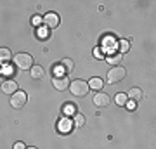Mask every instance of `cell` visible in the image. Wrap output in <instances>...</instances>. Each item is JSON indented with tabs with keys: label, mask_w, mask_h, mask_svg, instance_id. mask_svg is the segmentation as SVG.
Instances as JSON below:
<instances>
[{
	"label": "cell",
	"mask_w": 156,
	"mask_h": 149,
	"mask_svg": "<svg viewBox=\"0 0 156 149\" xmlns=\"http://www.w3.org/2000/svg\"><path fill=\"white\" fill-rule=\"evenodd\" d=\"M69 90H71L73 95H76V97H85V95L89 94V83L83 82V80H73L69 83Z\"/></svg>",
	"instance_id": "cell-1"
},
{
	"label": "cell",
	"mask_w": 156,
	"mask_h": 149,
	"mask_svg": "<svg viewBox=\"0 0 156 149\" xmlns=\"http://www.w3.org/2000/svg\"><path fill=\"white\" fill-rule=\"evenodd\" d=\"M14 62L19 69H31L33 68V57L28 52H21V54L14 55Z\"/></svg>",
	"instance_id": "cell-2"
},
{
	"label": "cell",
	"mask_w": 156,
	"mask_h": 149,
	"mask_svg": "<svg viewBox=\"0 0 156 149\" xmlns=\"http://www.w3.org/2000/svg\"><path fill=\"white\" fill-rule=\"evenodd\" d=\"M28 102V94L26 92H23V90H17L14 94L11 95V106L14 109H21L24 108V104Z\"/></svg>",
	"instance_id": "cell-3"
},
{
	"label": "cell",
	"mask_w": 156,
	"mask_h": 149,
	"mask_svg": "<svg viewBox=\"0 0 156 149\" xmlns=\"http://www.w3.org/2000/svg\"><path fill=\"white\" fill-rule=\"evenodd\" d=\"M125 76H127V69L122 68V66H115V68H111V69L108 71V82H109V83L122 82Z\"/></svg>",
	"instance_id": "cell-4"
},
{
	"label": "cell",
	"mask_w": 156,
	"mask_h": 149,
	"mask_svg": "<svg viewBox=\"0 0 156 149\" xmlns=\"http://www.w3.org/2000/svg\"><path fill=\"white\" fill-rule=\"evenodd\" d=\"M52 85H54L56 90H66V88L69 87V80H68V76H64V75H54Z\"/></svg>",
	"instance_id": "cell-5"
},
{
	"label": "cell",
	"mask_w": 156,
	"mask_h": 149,
	"mask_svg": "<svg viewBox=\"0 0 156 149\" xmlns=\"http://www.w3.org/2000/svg\"><path fill=\"white\" fill-rule=\"evenodd\" d=\"M109 102H111L109 95H108L106 92H102V90H99V92L94 95V104L97 106V108H106Z\"/></svg>",
	"instance_id": "cell-6"
},
{
	"label": "cell",
	"mask_w": 156,
	"mask_h": 149,
	"mask_svg": "<svg viewBox=\"0 0 156 149\" xmlns=\"http://www.w3.org/2000/svg\"><path fill=\"white\" fill-rule=\"evenodd\" d=\"M44 24L49 30H52V28H57L59 26V16H57L56 12H47L44 16Z\"/></svg>",
	"instance_id": "cell-7"
},
{
	"label": "cell",
	"mask_w": 156,
	"mask_h": 149,
	"mask_svg": "<svg viewBox=\"0 0 156 149\" xmlns=\"http://www.w3.org/2000/svg\"><path fill=\"white\" fill-rule=\"evenodd\" d=\"M2 92L12 95L14 92H17V83L14 80H5V82L2 83Z\"/></svg>",
	"instance_id": "cell-8"
},
{
	"label": "cell",
	"mask_w": 156,
	"mask_h": 149,
	"mask_svg": "<svg viewBox=\"0 0 156 149\" xmlns=\"http://www.w3.org/2000/svg\"><path fill=\"white\" fill-rule=\"evenodd\" d=\"M127 99H130L132 102H137V101H140V99H142V90H140V88H137V87L130 88V90L127 92Z\"/></svg>",
	"instance_id": "cell-9"
},
{
	"label": "cell",
	"mask_w": 156,
	"mask_h": 149,
	"mask_svg": "<svg viewBox=\"0 0 156 149\" xmlns=\"http://www.w3.org/2000/svg\"><path fill=\"white\" fill-rule=\"evenodd\" d=\"M30 75H31V78H33V80H42V78H44V75H45V69L42 66H35V64H33V68L30 69Z\"/></svg>",
	"instance_id": "cell-10"
},
{
	"label": "cell",
	"mask_w": 156,
	"mask_h": 149,
	"mask_svg": "<svg viewBox=\"0 0 156 149\" xmlns=\"http://www.w3.org/2000/svg\"><path fill=\"white\" fill-rule=\"evenodd\" d=\"M11 57H12V52L9 49H5V47H2V49H0V64L9 62V61H11Z\"/></svg>",
	"instance_id": "cell-11"
},
{
	"label": "cell",
	"mask_w": 156,
	"mask_h": 149,
	"mask_svg": "<svg viewBox=\"0 0 156 149\" xmlns=\"http://www.w3.org/2000/svg\"><path fill=\"white\" fill-rule=\"evenodd\" d=\"M71 128H73V120L62 118L61 122H59V130H61V132H69Z\"/></svg>",
	"instance_id": "cell-12"
},
{
	"label": "cell",
	"mask_w": 156,
	"mask_h": 149,
	"mask_svg": "<svg viewBox=\"0 0 156 149\" xmlns=\"http://www.w3.org/2000/svg\"><path fill=\"white\" fill-rule=\"evenodd\" d=\"M102 85H104V83H102V80H101L99 76L90 78V82H89V88H94L95 92H97V90H101V88H102Z\"/></svg>",
	"instance_id": "cell-13"
},
{
	"label": "cell",
	"mask_w": 156,
	"mask_h": 149,
	"mask_svg": "<svg viewBox=\"0 0 156 149\" xmlns=\"http://www.w3.org/2000/svg\"><path fill=\"white\" fill-rule=\"evenodd\" d=\"M75 69V62L73 59H62V71L64 73H71Z\"/></svg>",
	"instance_id": "cell-14"
},
{
	"label": "cell",
	"mask_w": 156,
	"mask_h": 149,
	"mask_svg": "<svg viewBox=\"0 0 156 149\" xmlns=\"http://www.w3.org/2000/svg\"><path fill=\"white\" fill-rule=\"evenodd\" d=\"M62 111H64V115H76V106L71 102H66L62 106Z\"/></svg>",
	"instance_id": "cell-15"
},
{
	"label": "cell",
	"mask_w": 156,
	"mask_h": 149,
	"mask_svg": "<svg viewBox=\"0 0 156 149\" xmlns=\"http://www.w3.org/2000/svg\"><path fill=\"white\" fill-rule=\"evenodd\" d=\"M128 49H130V42H128V40H120V42H118V52H120V54L128 52Z\"/></svg>",
	"instance_id": "cell-16"
},
{
	"label": "cell",
	"mask_w": 156,
	"mask_h": 149,
	"mask_svg": "<svg viewBox=\"0 0 156 149\" xmlns=\"http://www.w3.org/2000/svg\"><path fill=\"white\" fill-rule=\"evenodd\" d=\"M85 122H87V120H85V116L80 115V113H76V115H75V120H73V125H76V127H83Z\"/></svg>",
	"instance_id": "cell-17"
},
{
	"label": "cell",
	"mask_w": 156,
	"mask_h": 149,
	"mask_svg": "<svg viewBox=\"0 0 156 149\" xmlns=\"http://www.w3.org/2000/svg\"><path fill=\"white\" fill-rule=\"evenodd\" d=\"M115 102H116L118 106H125L128 102V99H127V94H116V97H115Z\"/></svg>",
	"instance_id": "cell-18"
},
{
	"label": "cell",
	"mask_w": 156,
	"mask_h": 149,
	"mask_svg": "<svg viewBox=\"0 0 156 149\" xmlns=\"http://www.w3.org/2000/svg\"><path fill=\"white\" fill-rule=\"evenodd\" d=\"M122 61V54H115V55H108V62L113 64V66H118Z\"/></svg>",
	"instance_id": "cell-19"
},
{
	"label": "cell",
	"mask_w": 156,
	"mask_h": 149,
	"mask_svg": "<svg viewBox=\"0 0 156 149\" xmlns=\"http://www.w3.org/2000/svg\"><path fill=\"white\" fill-rule=\"evenodd\" d=\"M37 35L40 37V40H45L47 37H49V30H47V28H38Z\"/></svg>",
	"instance_id": "cell-20"
},
{
	"label": "cell",
	"mask_w": 156,
	"mask_h": 149,
	"mask_svg": "<svg viewBox=\"0 0 156 149\" xmlns=\"http://www.w3.org/2000/svg\"><path fill=\"white\" fill-rule=\"evenodd\" d=\"M94 57H102V49H99V47H95L94 49Z\"/></svg>",
	"instance_id": "cell-21"
},
{
	"label": "cell",
	"mask_w": 156,
	"mask_h": 149,
	"mask_svg": "<svg viewBox=\"0 0 156 149\" xmlns=\"http://www.w3.org/2000/svg\"><path fill=\"white\" fill-rule=\"evenodd\" d=\"M14 149H26V146H24L23 142H16L14 144Z\"/></svg>",
	"instance_id": "cell-22"
},
{
	"label": "cell",
	"mask_w": 156,
	"mask_h": 149,
	"mask_svg": "<svg viewBox=\"0 0 156 149\" xmlns=\"http://www.w3.org/2000/svg\"><path fill=\"white\" fill-rule=\"evenodd\" d=\"M125 106H127V108H128L130 111H132V109H135V102H127Z\"/></svg>",
	"instance_id": "cell-23"
},
{
	"label": "cell",
	"mask_w": 156,
	"mask_h": 149,
	"mask_svg": "<svg viewBox=\"0 0 156 149\" xmlns=\"http://www.w3.org/2000/svg\"><path fill=\"white\" fill-rule=\"evenodd\" d=\"M40 21H42V19H40V17H38V16H35V17H33V23H35V24H38V23H40Z\"/></svg>",
	"instance_id": "cell-24"
},
{
	"label": "cell",
	"mask_w": 156,
	"mask_h": 149,
	"mask_svg": "<svg viewBox=\"0 0 156 149\" xmlns=\"http://www.w3.org/2000/svg\"><path fill=\"white\" fill-rule=\"evenodd\" d=\"M26 149H38V147H35V146H30V147H26Z\"/></svg>",
	"instance_id": "cell-25"
},
{
	"label": "cell",
	"mask_w": 156,
	"mask_h": 149,
	"mask_svg": "<svg viewBox=\"0 0 156 149\" xmlns=\"http://www.w3.org/2000/svg\"><path fill=\"white\" fill-rule=\"evenodd\" d=\"M0 88H2V87H0Z\"/></svg>",
	"instance_id": "cell-26"
}]
</instances>
